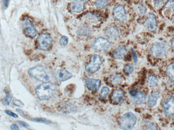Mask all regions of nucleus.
Masks as SVG:
<instances>
[{
  "label": "nucleus",
  "mask_w": 174,
  "mask_h": 130,
  "mask_svg": "<svg viewBox=\"0 0 174 130\" xmlns=\"http://www.w3.org/2000/svg\"><path fill=\"white\" fill-rule=\"evenodd\" d=\"M134 70V66L132 64H129L127 65L124 68V73L126 74H131L132 73H133Z\"/></svg>",
  "instance_id": "393cba45"
},
{
  "label": "nucleus",
  "mask_w": 174,
  "mask_h": 130,
  "mask_svg": "<svg viewBox=\"0 0 174 130\" xmlns=\"http://www.w3.org/2000/svg\"><path fill=\"white\" fill-rule=\"evenodd\" d=\"M3 3L5 8H7L9 4V0H3Z\"/></svg>",
  "instance_id": "58836bf2"
},
{
  "label": "nucleus",
  "mask_w": 174,
  "mask_h": 130,
  "mask_svg": "<svg viewBox=\"0 0 174 130\" xmlns=\"http://www.w3.org/2000/svg\"><path fill=\"white\" fill-rule=\"evenodd\" d=\"M57 89L56 84L53 83H43L35 88V93L40 100H47L51 98Z\"/></svg>",
  "instance_id": "f257e3e1"
},
{
  "label": "nucleus",
  "mask_w": 174,
  "mask_h": 130,
  "mask_svg": "<svg viewBox=\"0 0 174 130\" xmlns=\"http://www.w3.org/2000/svg\"><path fill=\"white\" fill-rule=\"evenodd\" d=\"M164 0H153L154 6L156 8H159L164 2Z\"/></svg>",
  "instance_id": "7c9ffc66"
},
{
  "label": "nucleus",
  "mask_w": 174,
  "mask_h": 130,
  "mask_svg": "<svg viewBox=\"0 0 174 130\" xmlns=\"http://www.w3.org/2000/svg\"><path fill=\"white\" fill-rule=\"evenodd\" d=\"M23 30L25 35L29 38H33L37 34V31L35 30L33 24L28 19L24 20L23 25Z\"/></svg>",
  "instance_id": "6e6552de"
},
{
  "label": "nucleus",
  "mask_w": 174,
  "mask_h": 130,
  "mask_svg": "<svg viewBox=\"0 0 174 130\" xmlns=\"http://www.w3.org/2000/svg\"><path fill=\"white\" fill-rule=\"evenodd\" d=\"M16 111H17V112L19 113L20 115H22V116L24 115V113L23 112L22 110H20L19 109H16Z\"/></svg>",
  "instance_id": "ea45409f"
},
{
  "label": "nucleus",
  "mask_w": 174,
  "mask_h": 130,
  "mask_svg": "<svg viewBox=\"0 0 174 130\" xmlns=\"http://www.w3.org/2000/svg\"><path fill=\"white\" fill-rule=\"evenodd\" d=\"M147 84L149 86L153 88L157 86L159 83L158 78L153 75H149L147 78Z\"/></svg>",
  "instance_id": "412c9836"
},
{
  "label": "nucleus",
  "mask_w": 174,
  "mask_h": 130,
  "mask_svg": "<svg viewBox=\"0 0 174 130\" xmlns=\"http://www.w3.org/2000/svg\"><path fill=\"white\" fill-rule=\"evenodd\" d=\"M94 5L96 7L99 9L106 8L108 5V0H96Z\"/></svg>",
  "instance_id": "4be33fe9"
},
{
  "label": "nucleus",
  "mask_w": 174,
  "mask_h": 130,
  "mask_svg": "<svg viewBox=\"0 0 174 130\" xmlns=\"http://www.w3.org/2000/svg\"><path fill=\"white\" fill-rule=\"evenodd\" d=\"M72 77V74L66 70V69H61L58 70L56 74V79L58 82H62L68 80Z\"/></svg>",
  "instance_id": "9b49d317"
},
{
  "label": "nucleus",
  "mask_w": 174,
  "mask_h": 130,
  "mask_svg": "<svg viewBox=\"0 0 174 130\" xmlns=\"http://www.w3.org/2000/svg\"><path fill=\"white\" fill-rule=\"evenodd\" d=\"M132 51V57H133V59H134V62L135 64L137 63V60H138V57H137V53L133 49H131Z\"/></svg>",
  "instance_id": "473e14b6"
},
{
  "label": "nucleus",
  "mask_w": 174,
  "mask_h": 130,
  "mask_svg": "<svg viewBox=\"0 0 174 130\" xmlns=\"http://www.w3.org/2000/svg\"><path fill=\"white\" fill-rule=\"evenodd\" d=\"M133 101L134 103L137 105H140L144 103L146 101V95L143 93L137 91L135 95L132 97Z\"/></svg>",
  "instance_id": "aec40b11"
},
{
  "label": "nucleus",
  "mask_w": 174,
  "mask_h": 130,
  "mask_svg": "<svg viewBox=\"0 0 174 130\" xmlns=\"http://www.w3.org/2000/svg\"><path fill=\"white\" fill-rule=\"evenodd\" d=\"M165 114L170 117H174V98H170L167 99L163 104Z\"/></svg>",
  "instance_id": "9d476101"
},
{
  "label": "nucleus",
  "mask_w": 174,
  "mask_h": 130,
  "mask_svg": "<svg viewBox=\"0 0 174 130\" xmlns=\"http://www.w3.org/2000/svg\"><path fill=\"white\" fill-rule=\"evenodd\" d=\"M2 102L3 105H4V106L9 105V102H10V101L8 100V99H7V98H5V99H3Z\"/></svg>",
  "instance_id": "f704fd0d"
},
{
  "label": "nucleus",
  "mask_w": 174,
  "mask_h": 130,
  "mask_svg": "<svg viewBox=\"0 0 174 130\" xmlns=\"http://www.w3.org/2000/svg\"><path fill=\"white\" fill-rule=\"evenodd\" d=\"M109 92V89L107 87H104L101 89L100 93V97L101 99H106L107 96L108 95Z\"/></svg>",
  "instance_id": "b1692460"
},
{
  "label": "nucleus",
  "mask_w": 174,
  "mask_h": 130,
  "mask_svg": "<svg viewBox=\"0 0 174 130\" xmlns=\"http://www.w3.org/2000/svg\"><path fill=\"white\" fill-rule=\"evenodd\" d=\"M160 98V93L158 92H153L149 96L148 106L149 107H153L157 104V101Z\"/></svg>",
  "instance_id": "6ab92c4d"
},
{
  "label": "nucleus",
  "mask_w": 174,
  "mask_h": 130,
  "mask_svg": "<svg viewBox=\"0 0 174 130\" xmlns=\"http://www.w3.org/2000/svg\"><path fill=\"white\" fill-rule=\"evenodd\" d=\"M53 43V39L47 33L39 35L37 40V45L39 50L47 51L49 50Z\"/></svg>",
  "instance_id": "20e7f679"
},
{
  "label": "nucleus",
  "mask_w": 174,
  "mask_h": 130,
  "mask_svg": "<svg viewBox=\"0 0 174 130\" xmlns=\"http://www.w3.org/2000/svg\"><path fill=\"white\" fill-rule=\"evenodd\" d=\"M28 74L32 78L42 82H48L51 80L52 74L47 68L43 66H37L31 68Z\"/></svg>",
  "instance_id": "f03ea898"
},
{
  "label": "nucleus",
  "mask_w": 174,
  "mask_h": 130,
  "mask_svg": "<svg viewBox=\"0 0 174 130\" xmlns=\"http://www.w3.org/2000/svg\"><path fill=\"white\" fill-rule=\"evenodd\" d=\"M60 44L62 46H66L68 44V38L66 37L65 36H63L60 39Z\"/></svg>",
  "instance_id": "c85d7f7f"
},
{
  "label": "nucleus",
  "mask_w": 174,
  "mask_h": 130,
  "mask_svg": "<svg viewBox=\"0 0 174 130\" xmlns=\"http://www.w3.org/2000/svg\"><path fill=\"white\" fill-rule=\"evenodd\" d=\"M145 128L147 130H157V127L155 125L151 122H147L145 124Z\"/></svg>",
  "instance_id": "cd10ccee"
},
{
  "label": "nucleus",
  "mask_w": 174,
  "mask_h": 130,
  "mask_svg": "<svg viewBox=\"0 0 174 130\" xmlns=\"http://www.w3.org/2000/svg\"><path fill=\"white\" fill-rule=\"evenodd\" d=\"M5 112L7 115H9L10 116H11V117H13L14 118H18V115H16V114L13 113L12 112H11L10 110H5Z\"/></svg>",
  "instance_id": "2f4dec72"
},
{
  "label": "nucleus",
  "mask_w": 174,
  "mask_h": 130,
  "mask_svg": "<svg viewBox=\"0 0 174 130\" xmlns=\"http://www.w3.org/2000/svg\"><path fill=\"white\" fill-rule=\"evenodd\" d=\"M85 84L88 90L92 91H97L101 86V81L99 80L87 78L85 81Z\"/></svg>",
  "instance_id": "f8f14e48"
},
{
  "label": "nucleus",
  "mask_w": 174,
  "mask_h": 130,
  "mask_svg": "<svg viewBox=\"0 0 174 130\" xmlns=\"http://www.w3.org/2000/svg\"><path fill=\"white\" fill-rule=\"evenodd\" d=\"M113 17L115 20L120 22L126 20L127 14L123 5H119L114 9Z\"/></svg>",
  "instance_id": "1a4fd4ad"
},
{
  "label": "nucleus",
  "mask_w": 174,
  "mask_h": 130,
  "mask_svg": "<svg viewBox=\"0 0 174 130\" xmlns=\"http://www.w3.org/2000/svg\"><path fill=\"white\" fill-rule=\"evenodd\" d=\"M145 25L149 30L152 31L157 30V19L153 13H150L148 15L146 21L145 22Z\"/></svg>",
  "instance_id": "ddd939ff"
},
{
  "label": "nucleus",
  "mask_w": 174,
  "mask_h": 130,
  "mask_svg": "<svg viewBox=\"0 0 174 130\" xmlns=\"http://www.w3.org/2000/svg\"><path fill=\"white\" fill-rule=\"evenodd\" d=\"M124 79L121 74H116L111 75L109 78V82L113 85H118L123 82Z\"/></svg>",
  "instance_id": "a211bd4d"
},
{
  "label": "nucleus",
  "mask_w": 174,
  "mask_h": 130,
  "mask_svg": "<svg viewBox=\"0 0 174 130\" xmlns=\"http://www.w3.org/2000/svg\"><path fill=\"white\" fill-rule=\"evenodd\" d=\"M86 0H81L71 3L70 4L71 11L73 13H80L82 12L84 9Z\"/></svg>",
  "instance_id": "4468645a"
},
{
  "label": "nucleus",
  "mask_w": 174,
  "mask_h": 130,
  "mask_svg": "<svg viewBox=\"0 0 174 130\" xmlns=\"http://www.w3.org/2000/svg\"><path fill=\"white\" fill-rule=\"evenodd\" d=\"M127 49L124 46H120L114 50L113 52V57L116 60L123 59L127 53Z\"/></svg>",
  "instance_id": "dca6fc26"
},
{
  "label": "nucleus",
  "mask_w": 174,
  "mask_h": 130,
  "mask_svg": "<svg viewBox=\"0 0 174 130\" xmlns=\"http://www.w3.org/2000/svg\"><path fill=\"white\" fill-rule=\"evenodd\" d=\"M167 45L165 43L156 42L151 48V53L155 57H161L166 54Z\"/></svg>",
  "instance_id": "423d86ee"
},
{
  "label": "nucleus",
  "mask_w": 174,
  "mask_h": 130,
  "mask_svg": "<svg viewBox=\"0 0 174 130\" xmlns=\"http://www.w3.org/2000/svg\"><path fill=\"white\" fill-rule=\"evenodd\" d=\"M111 47V43L107 39L103 38H99L94 42L92 48L99 52L105 51Z\"/></svg>",
  "instance_id": "0eeeda50"
},
{
  "label": "nucleus",
  "mask_w": 174,
  "mask_h": 130,
  "mask_svg": "<svg viewBox=\"0 0 174 130\" xmlns=\"http://www.w3.org/2000/svg\"><path fill=\"white\" fill-rule=\"evenodd\" d=\"M4 92H5V95H6V98L8 99V100H9V101H10V100H11V97H10V94H9V92H8V91H7V90H4Z\"/></svg>",
  "instance_id": "4c0bfd02"
},
{
  "label": "nucleus",
  "mask_w": 174,
  "mask_h": 130,
  "mask_svg": "<svg viewBox=\"0 0 174 130\" xmlns=\"http://www.w3.org/2000/svg\"><path fill=\"white\" fill-rule=\"evenodd\" d=\"M137 122V118L134 114L131 112L124 114L120 119L119 124L122 129L129 130L134 128Z\"/></svg>",
  "instance_id": "7ed1b4c3"
},
{
  "label": "nucleus",
  "mask_w": 174,
  "mask_h": 130,
  "mask_svg": "<svg viewBox=\"0 0 174 130\" xmlns=\"http://www.w3.org/2000/svg\"><path fill=\"white\" fill-rule=\"evenodd\" d=\"M111 100L114 103H121L124 99V92L121 89H117L114 91L111 97Z\"/></svg>",
  "instance_id": "f3484780"
},
{
  "label": "nucleus",
  "mask_w": 174,
  "mask_h": 130,
  "mask_svg": "<svg viewBox=\"0 0 174 130\" xmlns=\"http://www.w3.org/2000/svg\"><path fill=\"white\" fill-rule=\"evenodd\" d=\"M18 123L20 124V125H22L25 128H28L30 126L28 124V123H26V122H24L23 121H18Z\"/></svg>",
  "instance_id": "72a5a7b5"
},
{
  "label": "nucleus",
  "mask_w": 174,
  "mask_h": 130,
  "mask_svg": "<svg viewBox=\"0 0 174 130\" xmlns=\"http://www.w3.org/2000/svg\"><path fill=\"white\" fill-rule=\"evenodd\" d=\"M70 1H75L76 2V1H78V0H70Z\"/></svg>",
  "instance_id": "79ce46f5"
},
{
  "label": "nucleus",
  "mask_w": 174,
  "mask_h": 130,
  "mask_svg": "<svg viewBox=\"0 0 174 130\" xmlns=\"http://www.w3.org/2000/svg\"><path fill=\"white\" fill-rule=\"evenodd\" d=\"M166 73L170 79L174 80V64L169 65L167 69Z\"/></svg>",
  "instance_id": "5701e85b"
},
{
  "label": "nucleus",
  "mask_w": 174,
  "mask_h": 130,
  "mask_svg": "<svg viewBox=\"0 0 174 130\" xmlns=\"http://www.w3.org/2000/svg\"><path fill=\"white\" fill-rule=\"evenodd\" d=\"M171 47H172V49L174 51V38L172 40Z\"/></svg>",
  "instance_id": "a19ab883"
},
{
  "label": "nucleus",
  "mask_w": 174,
  "mask_h": 130,
  "mask_svg": "<svg viewBox=\"0 0 174 130\" xmlns=\"http://www.w3.org/2000/svg\"><path fill=\"white\" fill-rule=\"evenodd\" d=\"M30 120H31V121H33V122H34L45 123V124H50L51 123L50 120H46V119H45V118H32V119H31Z\"/></svg>",
  "instance_id": "bb28decb"
},
{
  "label": "nucleus",
  "mask_w": 174,
  "mask_h": 130,
  "mask_svg": "<svg viewBox=\"0 0 174 130\" xmlns=\"http://www.w3.org/2000/svg\"><path fill=\"white\" fill-rule=\"evenodd\" d=\"M139 9L140 10V13L141 14H144V13L146 11V9L145 8H144L143 6L140 5L139 7Z\"/></svg>",
  "instance_id": "e433bc0d"
},
{
  "label": "nucleus",
  "mask_w": 174,
  "mask_h": 130,
  "mask_svg": "<svg viewBox=\"0 0 174 130\" xmlns=\"http://www.w3.org/2000/svg\"><path fill=\"white\" fill-rule=\"evenodd\" d=\"M105 33L108 37L113 39L119 38L121 34L119 28L115 26H111L106 28Z\"/></svg>",
  "instance_id": "2eb2a0df"
},
{
  "label": "nucleus",
  "mask_w": 174,
  "mask_h": 130,
  "mask_svg": "<svg viewBox=\"0 0 174 130\" xmlns=\"http://www.w3.org/2000/svg\"><path fill=\"white\" fill-rule=\"evenodd\" d=\"M164 9H169L172 12H174V0H168L164 5Z\"/></svg>",
  "instance_id": "a878e982"
},
{
  "label": "nucleus",
  "mask_w": 174,
  "mask_h": 130,
  "mask_svg": "<svg viewBox=\"0 0 174 130\" xmlns=\"http://www.w3.org/2000/svg\"><path fill=\"white\" fill-rule=\"evenodd\" d=\"M13 104L19 107H23L24 106V104L20 100L18 99H14L13 100Z\"/></svg>",
  "instance_id": "c756f323"
},
{
  "label": "nucleus",
  "mask_w": 174,
  "mask_h": 130,
  "mask_svg": "<svg viewBox=\"0 0 174 130\" xmlns=\"http://www.w3.org/2000/svg\"><path fill=\"white\" fill-rule=\"evenodd\" d=\"M102 64V61L100 55H94L91 57L90 62L85 66V70L88 73L93 74L98 72Z\"/></svg>",
  "instance_id": "39448f33"
},
{
  "label": "nucleus",
  "mask_w": 174,
  "mask_h": 130,
  "mask_svg": "<svg viewBox=\"0 0 174 130\" xmlns=\"http://www.w3.org/2000/svg\"><path fill=\"white\" fill-rule=\"evenodd\" d=\"M10 129H11V130H19V128H18V125H17V124H12V125H11V126H10Z\"/></svg>",
  "instance_id": "c9c22d12"
}]
</instances>
